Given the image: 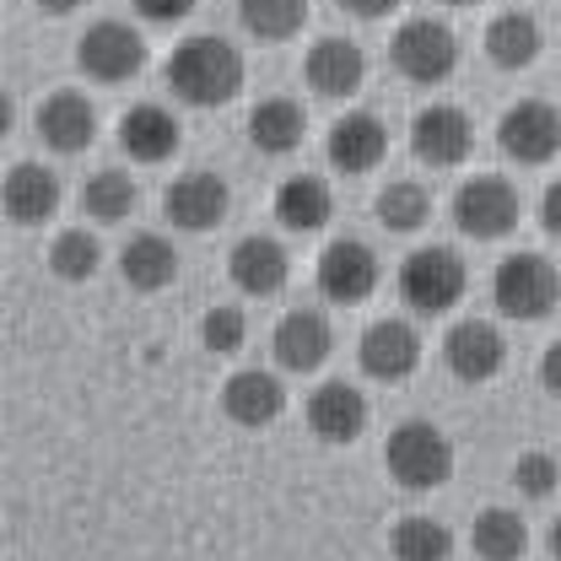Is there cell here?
<instances>
[{
  "instance_id": "25",
  "label": "cell",
  "mask_w": 561,
  "mask_h": 561,
  "mask_svg": "<svg viewBox=\"0 0 561 561\" xmlns=\"http://www.w3.org/2000/svg\"><path fill=\"white\" fill-rule=\"evenodd\" d=\"M302 130H308V119H302V108H297L291 98H265V103L249 114V140H254L265 157L297 151V146H302Z\"/></svg>"
},
{
  "instance_id": "1",
  "label": "cell",
  "mask_w": 561,
  "mask_h": 561,
  "mask_svg": "<svg viewBox=\"0 0 561 561\" xmlns=\"http://www.w3.org/2000/svg\"><path fill=\"white\" fill-rule=\"evenodd\" d=\"M162 76H168V87H173L179 103H190V108H221L243 87V55L227 38H184L168 55Z\"/></svg>"
},
{
  "instance_id": "11",
  "label": "cell",
  "mask_w": 561,
  "mask_h": 561,
  "mask_svg": "<svg viewBox=\"0 0 561 561\" xmlns=\"http://www.w3.org/2000/svg\"><path fill=\"white\" fill-rule=\"evenodd\" d=\"M356 356H362V373H367V378L400 383V378H411L421 367V335L405 319H378V324H367Z\"/></svg>"
},
{
  "instance_id": "40",
  "label": "cell",
  "mask_w": 561,
  "mask_h": 561,
  "mask_svg": "<svg viewBox=\"0 0 561 561\" xmlns=\"http://www.w3.org/2000/svg\"><path fill=\"white\" fill-rule=\"evenodd\" d=\"M551 557L561 561V518H557V524H551Z\"/></svg>"
},
{
  "instance_id": "13",
  "label": "cell",
  "mask_w": 561,
  "mask_h": 561,
  "mask_svg": "<svg viewBox=\"0 0 561 561\" xmlns=\"http://www.w3.org/2000/svg\"><path fill=\"white\" fill-rule=\"evenodd\" d=\"M373 286H378V254L367 249V243H356V238H335L324 254H319V291L330 297V302H362V297H373Z\"/></svg>"
},
{
  "instance_id": "38",
  "label": "cell",
  "mask_w": 561,
  "mask_h": 561,
  "mask_svg": "<svg viewBox=\"0 0 561 561\" xmlns=\"http://www.w3.org/2000/svg\"><path fill=\"white\" fill-rule=\"evenodd\" d=\"M540 383H546V389H551V394L561 400V341L546 351V356H540Z\"/></svg>"
},
{
  "instance_id": "18",
  "label": "cell",
  "mask_w": 561,
  "mask_h": 561,
  "mask_svg": "<svg viewBox=\"0 0 561 561\" xmlns=\"http://www.w3.org/2000/svg\"><path fill=\"white\" fill-rule=\"evenodd\" d=\"M5 216L16 227H44L55 210H60V173L38 168V162H16L5 173Z\"/></svg>"
},
{
  "instance_id": "6",
  "label": "cell",
  "mask_w": 561,
  "mask_h": 561,
  "mask_svg": "<svg viewBox=\"0 0 561 561\" xmlns=\"http://www.w3.org/2000/svg\"><path fill=\"white\" fill-rule=\"evenodd\" d=\"M400 297L416 313H448L465 297V260L454 249H416L400 265Z\"/></svg>"
},
{
  "instance_id": "9",
  "label": "cell",
  "mask_w": 561,
  "mask_h": 561,
  "mask_svg": "<svg viewBox=\"0 0 561 561\" xmlns=\"http://www.w3.org/2000/svg\"><path fill=\"white\" fill-rule=\"evenodd\" d=\"M476 146V130L465 119V108L454 103H432L411 119V151H416L426 168H459Z\"/></svg>"
},
{
  "instance_id": "32",
  "label": "cell",
  "mask_w": 561,
  "mask_h": 561,
  "mask_svg": "<svg viewBox=\"0 0 561 561\" xmlns=\"http://www.w3.org/2000/svg\"><path fill=\"white\" fill-rule=\"evenodd\" d=\"M432 216V195L411 184V179H400V184H389L383 195H378V221L389 227V232H416L421 221Z\"/></svg>"
},
{
  "instance_id": "21",
  "label": "cell",
  "mask_w": 561,
  "mask_h": 561,
  "mask_svg": "<svg viewBox=\"0 0 561 561\" xmlns=\"http://www.w3.org/2000/svg\"><path fill=\"white\" fill-rule=\"evenodd\" d=\"M324 151H330V162L341 173H373L383 162V151H389V136H383V125L373 114H346V119L330 125V146Z\"/></svg>"
},
{
  "instance_id": "39",
  "label": "cell",
  "mask_w": 561,
  "mask_h": 561,
  "mask_svg": "<svg viewBox=\"0 0 561 561\" xmlns=\"http://www.w3.org/2000/svg\"><path fill=\"white\" fill-rule=\"evenodd\" d=\"M38 5H44V11H55V16H66V11H76V5H81V0H38Z\"/></svg>"
},
{
  "instance_id": "19",
  "label": "cell",
  "mask_w": 561,
  "mask_h": 561,
  "mask_svg": "<svg viewBox=\"0 0 561 561\" xmlns=\"http://www.w3.org/2000/svg\"><path fill=\"white\" fill-rule=\"evenodd\" d=\"M38 136L49 140L55 151H87L92 140H98V108L81 98V92H55V98H44V108H38Z\"/></svg>"
},
{
  "instance_id": "16",
  "label": "cell",
  "mask_w": 561,
  "mask_h": 561,
  "mask_svg": "<svg viewBox=\"0 0 561 561\" xmlns=\"http://www.w3.org/2000/svg\"><path fill=\"white\" fill-rule=\"evenodd\" d=\"M221 411L238 426H271L286 411V389H280L276 373H260V367H243L221 383Z\"/></svg>"
},
{
  "instance_id": "30",
  "label": "cell",
  "mask_w": 561,
  "mask_h": 561,
  "mask_svg": "<svg viewBox=\"0 0 561 561\" xmlns=\"http://www.w3.org/2000/svg\"><path fill=\"white\" fill-rule=\"evenodd\" d=\"M81 210L92 216V221H125L130 210H136V179L130 173H119V168H103V173H92L87 179V190H81Z\"/></svg>"
},
{
  "instance_id": "7",
  "label": "cell",
  "mask_w": 561,
  "mask_h": 561,
  "mask_svg": "<svg viewBox=\"0 0 561 561\" xmlns=\"http://www.w3.org/2000/svg\"><path fill=\"white\" fill-rule=\"evenodd\" d=\"M454 221H459V232L476 238V243L507 238V232L518 227V190H513L507 179H491V173L465 179L459 195H454Z\"/></svg>"
},
{
  "instance_id": "12",
  "label": "cell",
  "mask_w": 561,
  "mask_h": 561,
  "mask_svg": "<svg viewBox=\"0 0 561 561\" xmlns=\"http://www.w3.org/2000/svg\"><path fill=\"white\" fill-rule=\"evenodd\" d=\"M227 206H232V195H227V184L216 179V173H184V179H173L168 184V195H162V210H168V221L173 227H184V232H210V227H221L227 221Z\"/></svg>"
},
{
  "instance_id": "8",
  "label": "cell",
  "mask_w": 561,
  "mask_h": 561,
  "mask_svg": "<svg viewBox=\"0 0 561 561\" xmlns=\"http://www.w3.org/2000/svg\"><path fill=\"white\" fill-rule=\"evenodd\" d=\"M496 146H502V157H513L524 168H540V162H551L561 151V114L551 103H540V98L513 103L502 114V125H496Z\"/></svg>"
},
{
  "instance_id": "2",
  "label": "cell",
  "mask_w": 561,
  "mask_h": 561,
  "mask_svg": "<svg viewBox=\"0 0 561 561\" xmlns=\"http://www.w3.org/2000/svg\"><path fill=\"white\" fill-rule=\"evenodd\" d=\"M383 465L405 491H437L454 476V443L432 421H405V426L389 432Z\"/></svg>"
},
{
  "instance_id": "20",
  "label": "cell",
  "mask_w": 561,
  "mask_h": 561,
  "mask_svg": "<svg viewBox=\"0 0 561 561\" xmlns=\"http://www.w3.org/2000/svg\"><path fill=\"white\" fill-rule=\"evenodd\" d=\"M227 271H232V286L249 291V297H276L280 286H286V276H291L286 249H280L276 238H243V243L232 249Z\"/></svg>"
},
{
  "instance_id": "4",
  "label": "cell",
  "mask_w": 561,
  "mask_h": 561,
  "mask_svg": "<svg viewBox=\"0 0 561 561\" xmlns=\"http://www.w3.org/2000/svg\"><path fill=\"white\" fill-rule=\"evenodd\" d=\"M389 55H394V70H400L405 81L437 87V81H448L454 66H459V38H454L437 16H411V22L394 33Z\"/></svg>"
},
{
  "instance_id": "5",
  "label": "cell",
  "mask_w": 561,
  "mask_h": 561,
  "mask_svg": "<svg viewBox=\"0 0 561 561\" xmlns=\"http://www.w3.org/2000/svg\"><path fill=\"white\" fill-rule=\"evenodd\" d=\"M76 66L81 76L114 87V81H130L146 66V38H140L130 22H92L76 44Z\"/></svg>"
},
{
  "instance_id": "24",
  "label": "cell",
  "mask_w": 561,
  "mask_h": 561,
  "mask_svg": "<svg viewBox=\"0 0 561 561\" xmlns=\"http://www.w3.org/2000/svg\"><path fill=\"white\" fill-rule=\"evenodd\" d=\"M486 55H491V66H502V70L535 66V60H540V22H535L529 11H502V16H491Z\"/></svg>"
},
{
  "instance_id": "15",
  "label": "cell",
  "mask_w": 561,
  "mask_h": 561,
  "mask_svg": "<svg viewBox=\"0 0 561 561\" xmlns=\"http://www.w3.org/2000/svg\"><path fill=\"white\" fill-rule=\"evenodd\" d=\"M308 426H313L319 443H335V448L356 443L367 432V400H362V389H351L346 378L319 383L313 400H308Z\"/></svg>"
},
{
  "instance_id": "29",
  "label": "cell",
  "mask_w": 561,
  "mask_h": 561,
  "mask_svg": "<svg viewBox=\"0 0 561 561\" xmlns=\"http://www.w3.org/2000/svg\"><path fill=\"white\" fill-rule=\"evenodd\" d=\"M389 551H394V561H448L454 557V535H448V524L411 513V518L394 524Z\"/></svg>"
},
{
  "instance_id": "17",
  "label": "cell",
  "mask_w": 561,
  "mask_h": 561,
  "mask_svg": "<svg viewBox=\"0 0 561 561\" xmlns=\"http://www.w3.org/2000/svg\"><path fill=\"white\" fill-rule=\"evenodd\" d=\"M308 87L319 92V98H356L362 92V81H367V55L346 44V38H319L313 49H308Z\"/></svg>"
},
{
  "instance_id": "28",
  "label": "cell",
  "mask_w": 561,
  "mask_h": 561,
  "mask_svg": "<svg viewBox=\"0 0 561 561\" xmlns=\"http://www.w3.org/2000/svg\"><path fill=\"white\" fill-rule=\"evenodd\" d=\"M238 22L260 44H286L308 22V0H238Z\"/></svg>"
},
{
  "instance_id": "27",
  "label": "cell",
  "mask_w": 561,
  "mask_h": 561,
  "mask_svg": "<svg viewBox=\"0 0 561 561\" xmlns=\"http://www.w3.org/2000/svg\"><path fill=\"white\" fill-rule=\"evenodd\" d=\"M470 546L481 561H524L529 551V524L513 507H486L470 529Z\"/></svg>"
},
{
  "instance_id": "14",
  "label": "cell",
  "mask_w": 561,
  "mask_h": 561,
  "mask_svg": "<svg viewBox=\"0 0 561 561\" xmlns=\"http://www.w3.org/2000/svg\"><path fill=\"white\" fill-rule=\"evenodd\" d=\"M271 346H276V362L286 373H313V367H324V356L335 351V330H330V319H324L319 308H291L276 324Z\"/></svg>"
},
{
  "instance_id": "41",
  "label": "cell",
  "mask_w": 561,
  "mask_h": 561,
  "mask_svg": "<svg viewBox=\"0 0 561 561\" xmlns=\"http://www.w3.org/2000/svg\"><path fill=\"white\" fill-rule=\"evenodd\" d=\"M443 5H476V0H443Z\"/></svg>"
},
{
  "instance_id": "36",
  "label": "cell",
  "mask_w": 561,
  "mask_h": 561,
  "mask_svg": "<svg viewBox=\"0 0 561 561\" xmlns=\"http://www.w3.org/2000/svg\"><path fill=\"white\" fill-rule=\"evenodd\" d=\"M540 221H546L551 238H561V179L546 190V201H540Z\"/></svg>"
},
{
  "instance_id": "31",
  "label": "cell",
  "mask_w": 561,
  "mask_h": 561,
  "mask_svg": "<svg viewBox=\"0 0 561 561\" xmlns=\"http://www.w3.org/2000/svg\"><path fill=\"white\" fill-rule=\"evenodd\" d=\"M98 260H103V249H98V238L87 227H70V232H60L49 243V271L60 280H92L98 276Z\"/></svg>"
},
{
  "instance_id": "33",
  "label": "cell",
  "mask_w": 561,
  "mask_h": 561,
  "mask_svg": "<svg viewBox=\"0 0 561 561\" xmlns=\"http://www.w3.org/2000/svg\"><path fill=\"white\" fill-rule=\"evenodd\" d=\"M561 481V465L551 454H518V465H513V486L524 491V496H535V502H546Z\"/></svg>"
},
{
  "instance_id": "35",
  "label": "cell",
  "mask_w": 561,
  "mask_h": 561,
  "mask_svg": "<svg viewBox=\"0 0 561 561\" xmlns=\"http://www.w3.org/2000/svg\"><path fill=\"white\" fill-rule=\"evenodd\" d=\"M146 22H184L195 11V0H130Z\"/></svg>"
},
{
  "instance_id": "23",
  "label": "cell",
  "mask_w": 561,
  "mask_h": 561,
  "mask_svg": "<svg viewBox=\"0 0 561 561\" xmlns=\"http://www.w3.org/2000/svg\"><path fill=\"white\" fill-rule=\"evenodd\" d=\"M330 184L324 179H313V173H291L286 184L276 190V216L286 232H319L324 221H330Z\"/></svg>"
},
{
  "instance_id": "10",
  "label": "cell",
  "mask_w": 561,
  "mask_h": 561,
  "mask_svg": "<svg viewBox=\"0 0 561 561\" xmlns=\"http://www.w3.org/2000/svg\"><path fill=\"white\" fill-rule=\"evenodd\" d=\"M443 362H448L454 378L486 383V378L502 373V362H507V341H502V330L486 324V319H459V324L448 330V341H443Z\"/></svg>"
},
{
  "instance_id": "37",
  "label": "cell",
  "mask_w": 561,
  "mask_h": 561,
  "mask_svg": "<svg viewBox=\"0 0 561 561\" xmlns=\"http://www.w3.org/2000/svg\"><path fill=\"white\" fill-rule=\"evenodd\" d=\"M341 5H346L351 16H362V22H378V16H389L400 0H341Z\"/></svg>"
},
{
  "instance_id": "3",
  "label": "cell",
  "mask_w": 561,
  "mask_h": 561,
  "mask_svg": "<svg viewBox=\"0 0 561 561\" xmlns=\"http://www.w3.org/2000/svg\"><path fill=\"white\" fill-rule=\"evenodd\" d=\"M491 297H496V308L507 319L535 324V319H546L561 302V276L557 265L540 260V254H507L496 265V276H491Z\"/></svg>"
},
{
  "instance_id": "26",
  "label": "cell",
  "mask_w": 561,
  "mask_h": 561,
  "mask_svg": "<svg viewBox=\"0 0 561 561\" xmlns=\"http://www.w3.org/2000/svg\"><path fill=\"white\" fill-rule=\"evenodd\" d=\"M119 271H125V280H130L136 291H162L168 280L179 276V254H173V243H168V238L140 232V238H130V243H125Z\"/></svg>"
},
{
  "instance_id": "22",
  "label": "cell",
  "mask_w": 561,
  "mask_h": 561,
  "mask_svg": "<svg viewBox=\"0 0 561 561\" xmlns=\"http://www.w3.org/2000/svg\"><path fill=\"white\" fill-rule=\"evenodd\" d=\"M179 119L162 108V103H136L125 119H119V146L136 157V162H168L179 151Z\"/></svg>"
},
{
  "instance_id": "34",
  "label": "cell",
  "mask_w": 561,
  "mask_h": 561,
  "mask_svg": "<svg viewBox=\"0 0 561 561\" xmlns=\"http://www.w3.org/2000/svg\"><path fill=\"white\" fill-rule=\"evenodd\" d=\"M243 335H249V324H243L238 308H210L206 319H201V341H206V351H216V356L238 351L243 346Z\"/></svg>"
}]
</instances>
